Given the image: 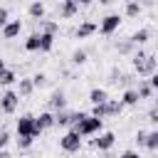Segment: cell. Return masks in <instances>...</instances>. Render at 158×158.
<instances>
[{"label":"cell","mask_w":158,"mask_h":158,"mask_svg":"<svg viewBox=\"0 0 158 158\" xmlns=\"http://www.w3.org/2000/svg\"><path fill=\"white\" fill-rule=\"evenodd\" d=\"M131 59H133V72L138 74V77H151L156 69H158V57L156 54H148V52H143V49H136L133 54H131Z\"/></svg>","instance_id":"6da1fadb"},{"label":"cell","mask_w":158,"mask_h":158,"mask_svg":"<svg viewBox=\"0 0 158 158\" xmlns=\"http://www.w3.org/2000/svg\"><path fill=\"white\" fill-rule=\"evenodd\" d=\"M72 128H74V131H79V136H81V138H89V136H96V133H101V131H104V118H96V116L86 114V116H84L81 121H77Z\"/></svg>","instance_id":"7a4b0ae2"},{"label":"cell","mask_w":158,"mask_h":158,"mask_svg":"<svg viewBox=\"0 0 158 158\" xmlns=\"http://www.w3.org/2000/svg\"><path fill=\"white\" fill-rule=\"evenodd\" d=\"M15 131H17V136H30L35 141L42 136V131L35 126V114H20V118L15 121Z\"/></svg>","instance_id":"3957f363"},{"label":"cell","mask_w":158,"mask_h":158,"mask_svg":"<svg viewBox=\"0 0 158 158\" xmlns=\"http://www.w3.org/2000/svg\"><path fill=\"white\" fill-rule=\"evenodd\" d=\"M81 143H84V138H81L79 131H74V128H69L64 136H59V148H62L64 153H79V151H81Z\"/></svg>","instance_id":"277c9868"},{"label":"cell","mask_w":158,"mask_h":158,"mask_svg":"<svg viewBox=\"0 0 158 158\" xmlns=\"http://www.w3.org/2000/svg\"><path fill=\"white\" fill-rule=\"evenodd\" d=\"M17 106H20V94H17V89L7 86V89L0 94V111H2L5 116H10V114L17 111Z\"/></svg>","instance_id":"5b68a950"},{"label":"cell","mask_w":158,"mask_h":158,"mask_svg":"<svg viewBox=\"0 0 158 158\" xmlns=\"http://www.w3.org/2000/svg\"><path fill=\"white\" fill-rule=\"evenodd\" d=\"M118 27H121V15H116V12H109V15H104L99 20V32L104 37H111Z\"/></svg>","instance_id":"8992f818"},{"label":"cell","mask_w":158,"mask_h":158,"mask_svg":"<svg viewBox=\"0 0 158 158\" xmlns=\"http://www.w3.org/2000/svg\"><path fill=\"white\" fill-rule=\"evenodd\" d=\"M114 143H116V133L114 131H101V133H96V138H91V148L94 151H101V153L111 151Z\"/></svg>","instance_id":"52a82bcc"},{"label":"cell","mask_w":158,"mask_h":158,"mask_svg":"<svg viewBox=\"0 0 158 158\" xmlns=\"http://www.w3.org/2000/svg\"><path fill=\"white\" fill-rule=\"evenodd\" d=\"M79 0H59V7H57V15L62 17V20H72V17H77L79 15Z\"/></svg>","instance_id":"ba28073f"},{"label":"cell","mask_w":158,"mask_h":158,"mask_svg":"<svg viewBox=\"0 0 158 158\" xmlns=\"http://www.w3.org/2000/svg\"><path fill=\"white\" fill-rule=\"evenodd\" d=\"M47 109L49 111H59V109H67V94L62 89H54L47 99Z\"/></svg>","instance_id":"9c48e42d"},{"label":"cell","mask_w":158,"mask_h":158,"mask_svg":"<svg viewBox=\"0 0 158 158\" xmlns=\"http://www.w3.org/2000/svg\"><path fill=\"white\" fill-rule=\"evenodd\" d=\"M35 126L44 133V131H49V128H54V111H40L37 116H35Z\"/></svg>","instance_id":"30bf717a"},{"label":"cell","mask_w":158,"mask_h":158,"mask_svg":"<svg viewBox=\"0 0 158 158\" xmlns=\"http://www.w3.org/2000/svg\"><path fill=\"white\" fill-rule=\"evenodd\" d=\"M20 32H22V22L20 20H7L5 27L0 30V37L2 40H15V37H20Z\"/></svg>","instance_id":"8fae6325"},{"label":"cell","mask_w":158,"mask_h":158,"mask_svg":"<svg viewBox=\"0 0 158 158\" xmlns=\"http://www.w3.org/2000/svg\"><path fill=\"white\" fill-rule=\"evenodd\" d=\"M96 30H99V25H96V22H91V20H84V22H79V25H77V30H74V37H77V40H86V37H91Z\"/></svg>","instance_id":"7c38bea8"},{"label":"cell","mask_w":158,"mask_h":158,"mask_svg":"<svg viewBox=\"0 0 158 158\" xmlns=\"http://www.w3.org/2000/svg\"><path fill=\"white\" fill-rule=\"evenodd\" d=\"M17 94H20V99H30V96L35 94L32 77H20V79H17Z\"/></svg>","instance_id":"4fadbf2b"},{"label":"cell","mask_w":158,"mask_h":158,"mask_svg":"<svg viewBox=\"0 0 158 158\" xmlns=\"http://www.w3.org/2000/svg\"><path fill=\"white\" fill-rule=\"evenodd\" d=\"M104 109H106V118H116V116H121V111L126 109L123 104H121V99H106L104 101Z\"/></svg>","instance_id":"5bb4252c"},{"label":"cell","mask_w":158,"mask_h":158,"mask_svg":"<svg viewBox=\"0 0 158 158\" xmlns=\"http://www.w3.org/2000/svg\"><path fill=\"white\" fill-rule=\"evenodd\" d=\"M27 15L32 17V20H44V15H47V10H44V2L42 0H32L30 5H27Z\"/></svg>","instance_id":"9a60e30c"},{"label":"cell","mask_w":158,"mask_h":158,"mask_svg":"<svg viewBox=\"0 0 158 158\" xmlns=\"http://www.w3.org/2000/svg\"><path fill=\"white\" fill-rule=\"evenodd\" d=\"M54 40H57V35H49V32H40V52H42V54L52 52V49H54Z\"/></svg>","instance_id":"2e32d148"},{"label":"cell","mask_w":158,"mask_h":158,"mask_svg":"<svg viewBox=\"0 0 158 158\" xmlns=\"http://www.w3.org/2000/svg\"><path fill=\"white\" fill-rule=\"evenodd\" d=\"M133 89H136V94H138V99H141V101H143V99H151V96L156 94V91H153V86L148 84V79H138V84H136Z\"/></svg>","instance_id":"e0dca14e"},{"label":"cell","mask_w":158,"mask_h":158,"mask_svg":"<svg viewBox=\"0 0 158 158\" xmlns=\"http://www.w3.org/2000/svg\"><path fill=\"white\" fill-rule=\"evenodd\" d=\"M121 104H123V106H138V104H141V99H138V94H136L133 86H126V89H123V94H121Z\"/></svg>","instance_id":"ac0fdd59"},{"label":"cell","mask_w":158,"mask_h":158,"mask_svg":"<svg viewBox=\"0 0 158 158\" xmlns=\"http://www.w3.org/2000/svg\"><path fill=\"white\" fill-rule=\"evenodd\" d=\"M128 40H131L136 47H141V44H146V42L151 40V30H148V27H141V30H136V32H133Z\"/></svg>","instance_id":"d6986e66"},{"label":"cell","mask_w":158,"mask_h":158,"mask_svg":"<svg viewBox=\"0 0 158 158\" xmlns=\"http://www.w3.org/2000/svg\"><path fill=\"white\" fill-rule=\"evenodd\" d=\"M109 99V91L104 89V86H94L91 91H89V104H104Z\"/></svg>","instance_id":"ffe728a7"},{"label":"cell","mask_w":158,"mask_h":158,"mask_svg":"<svg viewBox=\"0 0 158 158\" xmlns=\"http://www.w3.org/2000/svg\"><path fill=\"white\" fill-rule=\"evenodd\" d=\"M54 126H72V111L69 109H59V111H54Z\"/></svg>","instance_id":"44dd1931"},{"label":"cell","mask_w":158,"mask_h":158,"mask_svg":"<svg viewBox=\"0 0 158 158\" xmlns=\"http://www.w3.org/2000/svg\"><path fill=\"white\" fill-rule=\"evenodd\" d=\"M141 10H143V7H141L138 0H126V5H123V15H126V17H138Z\"/></svg>","instance_id":"7402d4cb"},{"label":"cell","mask_w":158,"mask_h":158,"mask_svg":"<svg viewBox=\"0 0 158 158\" xmlns=\"http://www.w3.org/2000/svg\"><path fill=\"white\" fill-rule=\"evenodd\" d=\"M69 62H72L74 67H81V64H86V62H89V54H86V49H81V47H79V49H74V52H72V57H69Z\"/></svg>","instance_id":"603a6c76"},{"label":"cell","mask_w":158,"mask_h":158,"mask_svg":"<svg viewBox=\"0 0 158 158\" xmlns=\"http://www.w3.org/2000/svg\"><path fill=\"white\" fill-rule=\"evenodd\" d=\"M12 84H17V74H15L12 69L0 72V86H2V89H7V86H12Z\"/></svg>","instance_id":"cb8c5ba5"},{"label":"cell","mask_w":158,"mask_h":158,"mask_svg":"<svg viewBox=\"0 0 158 158\" xmlns=\"http://www.w3.org/2000/svg\"><path fill=\"white\" fill-rule=\"evenodd\" d=\"M40 32L57 35V32H59V22H57V20H40Z\"/></svg>","instance_id":"d4e9b609"},{"label":"cell","mask_w":158,"mask_h":158,"mask_svg":"<svg viewBox=\"0 0 158 158\" xmlns=\"http://www.w3.org/2000/svg\"><path fill=\"white\" fill-rule=\"evenodd\" d=\"M27 52H40V32H32L27 40H25V44H22Z\"/></svg>","instance_id":"484cf974"},{"label":"cell","mask_w":158,"mask_h":158,"mask_svg":"<svg viewBox=\"0 0 158 158\" xmlns=\"http://www.w3.org/2000/svg\"><path fill=\"white\" fill-rule=\"evenodd\" d=\"M133 49H136V44H133L131 40H121V42L116 44V52H118V54H133Z\"/></svg>","instance_id":"4316f807"},{"label":"cell","mask_w":158,"mask_h":158,"mask_svg":"<svg viewBox=\"0 0 158 158\" xmlns=\"http://www.w3.org/2000/svg\"><path fill=\"white\" fill-rule=\"evenodd\" d=\"M143 148H146V151H158V131H148Z\"/></svg>","instance_id":"83f0119b"},{"label":"cell","mask_w":158,"mask_h":158,"mask_svg":"<svg viewBox=\"0 0 158 158\" xmlns=\"http://www.w3.org/2000/svg\"><path fill=\"white\" fill-rule=\"evenodd\" d=\"M32 84H35V89H42V86L49 84V77L44 72H37V74H32Z\"/></svg>","instance_id":"f1b7e54d"},{"label":"cell","mask_w":158,"mask_h":158,"mask_svg":"<svg viewBox=\"0 0 158 158\" xmlns=\"http://www.w3.org/2000/svg\"><path fill=\"white\" fill-rule=\"evenodd\" d=\"M32 143H35V138H30V136H17V148H20V151L32 148Z\"/></svg>","instance_id":"f546056e"},{"label":"cell","mask_w":158,"mask_h":158,"mask_svg":"<svg viewBox=\"0 0 158 158\" xmlns=\"http://www.w3.org/2000/svg\"><path fill=\"white\" fill-rule=\"evenodd\" d=\"M118 79H121V69H118V67H111V72H109V84H118Z\"/></svg>","instance_id":"4dcf8cb0"},{"label":"cell","mask_w":158,"mask_h":158,"mask_svg":"<svg viewBox=\"0 0 158 158\" xmlns=\"http://www.w3.org/2000/svg\"><path fill=\"white\" fill-rule=\"evenodd\" d=\"M7 143H10V131L0 128V148H7Z\"/></svg>","instance_id":"1f68e13d"},{"label":"cell","mask_w":158,"mask_h":158,"mask_svg":"<svg viewBox=\"0 0 158 158\" xmlns=\"http://www.w3.org/2000/svg\"><path fill=\"white\" fill-rule=\"evenodd\" d=\"M146 136H148V131H138V133H136V138H133V141H136V146H138V148H143V146H146Z\"/></svg>","instance_id":"d6a6232c"},{"label":"cell","mask_w":158,"mask_h":158,"mask_svg":"<svg viewBox=\"0 0 158 158\" xmlns=\"http://www.w3.org/2000/svg\"><path fill=\"white\" fill-rule=\"evenodd\" d=\"M146 121H148V123H156V126H158V109H156V106H153V109H151V111L146 114Z\"/></svg>","instance_id":"836d02e7"},{"label":"cell","mask_w":158,"mask_h":158,"mask_svg":"<svg viewBox=\"0 0 158 158\" xmlns=\"http://www.w3.org/2000/svg\"><path fill=\"white\" fill-rule=\"evenodd\" d=\"M7 20H10V12H7V7H2V5H0V30L5 27V22H7Z\"/></svg>","instance_id":"e575fe53"},{"label":"cell","mask_w":158,"mask_h":158,"mask_svg":"<svg viewBox=\"0 0 158 158\" xmlns=\"http://www.w3.org/2000/svg\"><path fill=\"white\" fill-rule=\"evenodd\" d=\"M148 84L153 86V91H158V69H156V72H153V74L148 77Z\"/></svg>","instance_id":"d590c367"},{"label":"cell","mask_w":158,"mask_h":158,"mask_svg":"<svg viewBox=\"0 0 158 158\" xmlns=\"http://www.w3.org/2000/svg\"><path fill=\"white\" fill-rule=\"evenodd\" d=\"M118 158H141V153H138V151H133V148H128V151H123Z\"/></svg>","instance_id":"8d00e7d4"},{"label":"cell","mask_w":158,"mask_h":158,"mask_svg":"<svg viewBox=\"0 0 158 158\" xmlns=\"http://www.w3.org/2000/svg\"><path fill=\"white\" fill-rule=\"evenodd\" d=\"M0 158H15V156H12L7 148H0Z\"/></svg>","instance_id":"74e56055"},{"label":"cell","mask_w":158,"mask_h":158,"mask_svg":"<svg viewBox=\"0 0 158 158\" xmlns=\"http://www.w3.org/2000/svg\"><path fill=\"white\" fill-rule=\"evenodd\" d=\"M94 2H96V0H79V5H81V7H89V5H94Z\"/></svg>","instance_id":"f35d334b"},{"label":"cell","mask_w":158,"mask_h":158,"mask_svg":"<svg viewBox=\"0 0 158 158\" xmlns=\"http://www.w3.org/2000/svg\"><path fill=\"white\" fill-rule=\"evenodd\" d=\"M7 69V64H5V59H0V72H5Z\"/></svg>","instance_id":"ab89813d"},{"label":"cell","mask_w":158,"mask_h":158,"mask_svg":"<svg viewBox=\"0 0 158 158\" xmlns=\"http://www.w3.org/2000/svg\"><path fill=\"white\" fill-rule=\"evenodd\" d=\"M99 2H101V5H114L116 0H99Z\"/></svg>","instance_id":"60d3db41"},{"label":"cell","mask_w":158,"mask_h":158,"mask_svg":"<svg viewBox=\"0 0 158 158\" xmlns=\"http://www.w3.org/2000/svg\"><path fill=\"white\" fill-rule=\"evenodd\" d=\"M104 158H118V156H111V153H109V151H106V156H104Z\"/></svg>","instance_id":"b9f144b4"},{"label":"cell","mask_w":158,"mask_h":158,"mask_svg":"<svg viewBox=\"0 0 158 158\" xmlns=\"http://www.w3.org/2000/svg\"><path fill=\"white\" fill-rule=\"evenodd\" d=\"M153 106H156V109H158V96H156V104H153Z\"/></svg>","instance_id":"7bdbcfd3"}]
</instances>
